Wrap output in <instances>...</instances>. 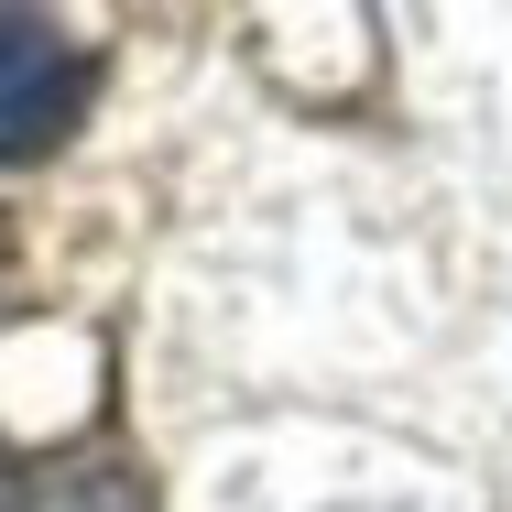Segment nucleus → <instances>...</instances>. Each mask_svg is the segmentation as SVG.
<instances>
[{"label":"nucleus","instance_id":"f257e3e1","mask_svg":"<svg viewBox=\"0 0 512 512\" xmlns=\"http://www.w3.org/2000/svg\"><path fill=\"white\" fill-rule=\"evenodd\" d=\"M77 99H88L77 44H66L55 22H33V11H0V164H22V153L66 142Z\"/></svg>","mask_w":512,"mask_h":512},{"label":"nucleus","instance_id":"f03ea898","mask_svg":"<svg viewBox=\"0 0 512 512\" xmlns=\"http://www.w3.org/2000/svg\"><path fill=\"white\" fill-rule=\"evenodd\" d=\"M0 512H142L109 469H55V491H11Z\"/></svg>","mask_w":512,"mask_h":512}]
</instances>
